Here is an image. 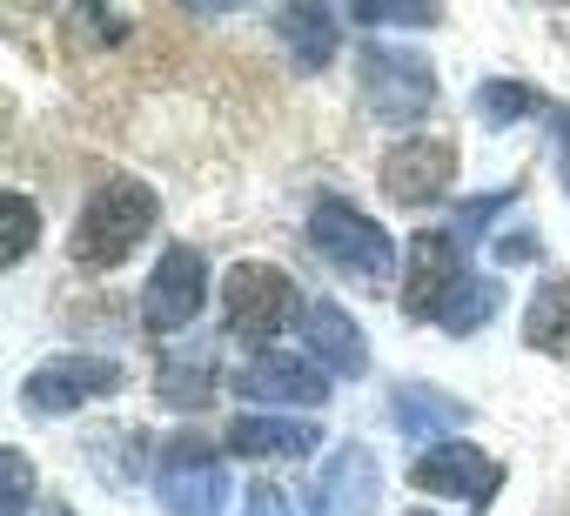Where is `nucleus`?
<instances>
[{
	"instance_id": "obj_10",
	"label": "nucleus",
	"mask_w": 570,
	"mask_h": 516,
	"mask_svg": "<svg viewBox=\"0 0 570 516\" xmlns=\"http://www.w3.org/2000/svg\"><path fill=\"white\" fill-rule=\"evenodd\" d=\"M235 396H255V403H323L330 396V376L309 363V356H289V349H255L235 376Z\"/></svg>"
},
{
	"instance_id": "obj_3",
	"label": "nucleus",
	"mask_w": 570,
	"mask_h": 516,
	"mask_svg": "<svg viewBox=\"0 0 570 516\" xmlns=\"http://www.w3.org/2000/svg\"><path fill=\"white\" fill-rule=\"evenodd\" d=\"M363 101H370V115H376V121L410 128V121H423V115H430V101H436V75H430V61H423V54L370 41V48H363Z\"/></svg>"
},
{
	"instance_id": "obj_4",
	"label": "nucleus",
	"mask_w": 570,
	"mask_h": 516,
	"mask_svg": "<svg viewBox=\"0 0 570 516\" xmlns=\"http://www.w3.org/2000/svg\"><path fill=\"white\" fill-rule=\"evenodd\" d=\"M161 516H222L228 509V463L215 443H195V436H175L161 449Z\"/></svg>"
},
{
	"instance_id": "obj_18",
	"label": "nucleus",
	"mask_w": 570,
	"mask_h": 516,
	"mask_svg": "<svg viewBox=\"0 0 570 516\" xmlns=\"http://www.w3.org/2000/svg\"><path fill=\"white\" fill-rule=\"evenodd\" d=\"M497 309H503V282H497V276H470V282L443 302V316H436V322H443L450 336H470V329H483Z\"/></svg>"
},
{
	"instance_id": "obj_26",
	"label": "nucleus",
	"mask_w": 570,
	"mask_h": 516,
	"mask_svg": "<svg viewBox=\"0 0 570 516\" xmlns=\"http://www.w3.org/2000/svg\"><path fill=\"white\" fill-rule=\"evenodd\" d=\"M503 201H510V188H503V195H483V201H470V208H463V221H470V228H483V221H490Z\"/></svg>"
},
{
	"instance_id": "obj_23",
	"label": "nucleus",
	"mask_w": 570,
	"mask_h": 516,
	"mask_svg": "<svg viewBox=\"0 0 570 516\" xmlns=\"http://www.w3.org/2000/svg\"><path fill=\"white\" fill-rule=\"evenodd\" d=\"M208 389H215V376H208V356H195V363H168L161 369V403H181V409H202L208 403Z\"/></svg>"
},
{
	"instance_id": "obj_25",
	"label": "nucleus",
	"mask_w": 570,
	"mask_h": 516,
	"mask_svg": "<svg viewBox=\"0 0 570 516\" xmlns=\"http://www.w3.org/2000/svg\"><path fill=\"white\" fill-rule=\"evenodd\" d=\"M242 516H296V509H289V496H282L275 483H255L248 503H242Z\"/></svg>"
},
{
	"instance_id": "obj_22",
	"label": "nucleus",
	"mask_w": 570,
	"mask_h": 516,
	"mask_svg": "<svg viewBox=\"0 0 570 516\" xmlns=\"http://www.w3.org/2000/svg\"><path fill=\"white\" fill-rule=\"evenodd\" d=\"M476 108H483V121H490V128H510L517 115H530V108H537V95H530L523 81H483V88H476Z\"/></svg>"
},
{
	"instance_id": "obj_16",
	"label": "nucleus",
	"mask_w": 570,
	"mask_h": 516,
	"mask_svg": "<svg viewBox=\"0 0 570 516\" xmlns=\"http://www.w3.org/2000/svg\"><path fill=\"white\" fill-rule=\"evenodd\" d=\"M275 28H282V48H289V61L303 75L336 61V8H282Z\"/></svg>"
},
{
	"instance_id": "obj_21",
	"label": "nucleus",
	"mask_w": 570,
	"mask_h": 516,
	"mask_svg": "<svg viewBox=\"0 0 570 516\" xmlns=\"http://www.w3.org/2000/svg\"><path fill=\"white\" fill-rule=\"evenodd\" d=\"M135 443H141V436H115V429H101V436H88V456H95V469H101L108 483H135V476H141Z\"/></svg>"
},
{
	"instance_id": "obj_12",
	"label": "nucleus",
	"mask_w": 570,
	"mask_h": 516,
	"mask_svg": "<svg viewBox=\"0 0 570 516\" xmlns=\"http://www.w3.org/2000/svg\"><path fill=\"white\" fill-rule=\"evenodd\" d=\"M450 168H456L450 141H403V148H390V161H383V188H390V201H403V208H430V201H443Z\"/></svg>"
},
{
	"instance_id": "obj_24",
	"label": "nucleus",
	"mask_w": 570,
	"mask_h": 516,
	"mask_svg": "<svg viewBox=\"0 0 570 516\" xmlns=\"http://www.w3.org/2000/svg\"><path fill=\"white\" fill-rule=\"evenodd\" d=\"M28 503H35V463L21 449H8V456H0V509L21 516Z\"/></svg>"
},
{
	"instance_id": "obj_27",
	"label": "nucleus",
	"mask_w": 570,
	"mask_h": 516,
	"mask_svg": "<svg viewBox=\"0 0 570 516\" xmlns=\"http://www.w3.org/2000/svg\"><path fill=\"white\" fill-rule=\"evenodd\" d=\"M410 516H436V509H410Z\"/></svg>"
},
{
	"instance_id": "obj_9",
	"label": "nucleus",
	"mask_w": 570,
	"mask_h": 516,
	"mask_svg": "<svg viewBox=\"0 0 570 516\" xmlns=\"http://www.w3.org/2000/svg\"><path fill=\"white\" fill-rule=\"evenodd\" d=\"M410 483H416L423 496H456V503L483 509V503L503 489V463H497V456H483L476 443H443V449L416 456Z\"/></svg>"
},
{
	"instance_id": "obj_19",
	"label": "nucleus",
	"mask_w": 570,
	"mask_h": 516,
	"mask_svg": "<svg viewBox=\"0 0 570 516\" xmlns=\"http://www.w3.org/2000/svg\"><path fill=\"white\" fill-rule=\"evenodd\" d=\"M35 235H41V208H35V195H0V262H21V255L35 248Z\"/></svg>"
},
{
	"instance_id": "obj_15",
	"label": "nucleus",
	"mask_w": 570,
	"mask_h": 516,
	"mask_svg": "<svg viewBox=\"0 0 570 516\" xmlns=\"http://www.w3.org/2000/svg\"><path fill=\"white\" fill-rule=\"evenodd\" d=\"M390 423H396V436L403 443H436L443 429H463L470 423V409L456 403V396H443V389H396L390 396Z\"/></svg>"
},
{
	"instance_id": "obj_7",
	"label": "nucleus",
	"mask_w": 570,
	"mask_h": 516,
	"mask_svg": "<svg viewBox=\"0 0 570 516\" xmlns=\"http://www.w3.org/2000/svg\"><path fill=\"white\" fill-rule=\"evenodd\" d=\"M303 496H309V516H376L383 469H376V456L363 443H336Z\"/></svg>"
},
{
	"instance_id": "obj_1",
	"label": "nucleus",
	"mask_w": 570,
	"mask_h": 516,
	"mask_svg": "<svg viewBox=\"0 0 570 516\" xmlns=\"http://www.w3.org/2000/svg\"><path fill=\"white\" fill-rule=\"evenodd\" d=\"M155 188L148 181H101L95 195H88V208H81V228H75V262L81 269H115V262H128V255L148 241V228H155Z\"/></svg>"
},
{
	"instance_id": "obj_11",
	"label": "nucleus",
	"mask_w": 570,
	"mask_h": 516,
	"mask_svg": "<svg viewBox=\"0 0 570 516\" xmlns=\"http://www.w3.org/2000/svg\"><path fill=\"white\" fill-rule=\"evenodd\" d=\"M463 262H456V241L443 228H423L410 241V269H403V309L410 316H443V302L463 289Z\"/></svg>"
},
{
	"instance_id": "obj_5",
	"label": "nucleus",
	"mask_w": 570,
	"mask_h": 516,
	"mask_svg": "<svg viewBox=\"0 0 570 516\" xmlns=\"http://www.w3.org/2000/svg\"><path fill=\"white\" fill-rule=\"evenodd\" d=\"M222 309H228V336L235 343L268 349V336H282V322L296 316V282L282 269H268V262H235L228 289H222Z\"/></svg>"
},
{
	"instance_id": "obj_6",
	"label": "nucleus",
	"mask_w": 570,
	"mask_h": 516,
	"mask_svg": "<svg viewBox=\"0 0 570 516\" xmlns=\"http://www.w3.org/2000/svg\"><path fill=\"white\" fill-rule=\"evenodd\" d=\"M202 296H208V262H202V248L175 241V248L161 255V262H155V276H148L141 322H148L155 336H175V329H188V322H195Z\"/></svg>"
},
{
	"instance_id": "obj_8",
	"label": "nucleus",
	"mask_w": 570,
	"mask_h": 516,
	"mask_svg": "<svg viewBox=\"0 0 570 516\" xmlns=\"http://www.w3.org/2000/svg\"><path fill=\"white\" fill-rule=\"evenodd\" d=\"M108 389H121V363H108V356H55V363L28 369L21 403L35 416H61V409H81V403H95Z\"/></svg>"
},
{
	"instance_id": "obj_20",
	"label": "nucleus",
	"mask_w": 570,
	"mask_h": 516,
	"mask_svg": "<svg viewBox=\"0 0 570 516\" xmlns=\"http://www.w3.org/2000/svg\"><path fill=\"white\" fill-rule=\"evenodd\" d=\"M350 14H356L363 28H436V21H443L436 0H356Z\"/></svg>"
},
{
	"instance_id": "obj_17",
	"label": "nucleus",
	"mask_w": 570,
	"mask_h": 516,
	"mask_svg": "<svg viewBox=\"0 0 570 516\" xmlns=\"http://www.w3.org/2000/svg\"><path fill=\"white\" fill-rule=\"evenodd\" d=\"M523 343H530L537 356H563V349H570V282H563V276H550V282L537 289V302H530V316H523Z\"/></svg>"
},
{
	"instance_id": "obj_2",
	"label": "nucleus",
	"mask_w": 570,
	"mask_h": 516,
	"mask_svg": "<svg viewBox=\"0 0 570 516\" xmlns=\"http://www.w3.org/2000/svg\"><path fill=\"white\" fill-rule=\"evenodd\" d=\"M309 241H316V255H323L336 276H350V282H363V289H390V276H396L390 228H376V221H370L363 208H350V201H316Z\"/></svg>"
},
{
	"instance_id": "obj_14",
	"label": "nucleus",
	"mask_w": 570,
	"mask_h": 516,
	"mask_svg": "<svg viewBox=\"0 0 570 516\" xmlns=\"http://www.w3.org/2000/svg\"><path fill=\"white\" fill-rule=\"evenodd\" d=\"M316 443L323 429L303 416H235L228 423V456H309Z\"/></svg>"
},
{
	"instance_id": "obj_13",
	"label": "nucleus",
	"mask_w": 570,
	"mask_h": 516,
	"mask_svg": "<svg viewBox=\"0 0 570 516\" xmlns=\"http://www.w3.org/2000/svg\"><path fill=\"white\" fill-rule=\"evenodd\" d=\"M303 336H309V356L323 369H336L343 383L370 369V343H363V329H356V316L343 302H309L303 309Z\"/></svg>"
}]
</instances>
